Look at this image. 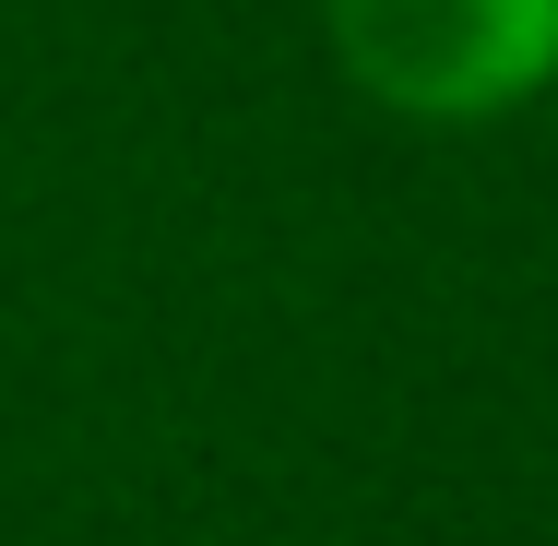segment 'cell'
I'll return each instance as SVG.
<instances>
[{"instance_id":"1","label":"cell","mask_w":558,"mask_h":546,"mask_svg":"<svg viewBox=\"0 0 558 546\" xmlns=\"http://www.w3.org/2000/svg\"><path fill=\"white\" fill-rule=\"evenodd\" d=\"M356 96L404 119H487L558 72V0H333Z\"/></svg>"}]
</instances>
